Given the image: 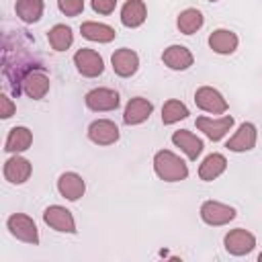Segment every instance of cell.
I'll return each instance as SVG.
<instances>
[{"label": "cell", "instance_id": "obj_32", "mask_svg": "<svg viewBox=\"0 0 262 262\" xmlns=\"http://www.w3.org/2000/svg\"><path fill=\"white\" fill-rule=\"evenodd\" d=\"M209 2H217V0H209Z\"/></svg>", "mask_w": 262, "mask_h": 262}, {"label": "cell", "instance_id": "obj_4", "mask_svg": "<svg viewBox=\"0 0 262 262\" xmlns=\"http://www.w3.org/2000/svg\"><path fill=\"white\" fill-rule=\"evenodd\" d=\"M194 125L211 141H221L229 133V129L233 127V117L231 115H223V117H196Z\"/></svg>", "mask_w": 262, "mask_h": 262}, {"label": "cell", "instance_id": "obj_26", "mask_svg": "<svg viewBox=\"0 0 262 262\" xmlns=\"http://www.w3.org/2000/svg\"><path fill=\"white\" fill-rule=\"evenodd\" d=\"M47 41H49L53 51H66L74 43V33H72V29L68 25H55V27L49 29Z\"/></svg>", "mask_w": 262, "mask_h": 262}, {"label": "cell", "instance_id": "obj_20", "mask_svg": "<svg viewBox=\"0 0 262 262\" xmlns=\"http://www.w3.org/2000/svg\"><path fill=\"white\" fill-rule=\"evenodd\" d=\"M147 18V6L143 0H127L121 8V23L127 29H137Z\"/></svg>", "mask_w": 262, "mask_h": 262}, {"label": "cell", "instance_id": "obj_18", "mask_svg": "<svg viewBox=\"0 0 262 262\" xmlns=\"http://www.w3.org/2000/svg\"><path fill=\"white\" fill-rule=\"evenodd\" d=\"M172 143L176 145V147H180V151H184V156L188 158V160H196L199 156H201V151H203V139L201 137H196L192 131H188V129H178V131H174V135H172Z\"/></svg>", "mask_w": 262, "mask_h": 262}, {"label": "cell", "instance_id": "obj_6", "mask_svg": "<svg viewBox=\"0 0 262 262\" xmlns=\"http://www.w3.org/2000/svg\"><path fill=\"white\" fill-rule=\"evenodd\" d=\"M194 102L201 111L211 113V115H223L227 111V100L223 98V94L213 88V86H201L194 92Z\"/></svg>", "mask_w": 262, "mask_h": 262}, {"label": "cell", "instance_id": "obj_8", "mask_svg": "<svg viewBox=\"0 0 262 262\" xmlns=\"http://www.w3.org/2000/svg\"><path fill=\"white\" fill-rule=\"evenodd\" d=\"M84 102L94 113H106V111H115L121 100H119V92L113 88H92L90 92H86Z\"/></svg>", "mask_w": 262, "mask_h": 262}, {"label": "cell", "instance_id": "obj_10", "mask_svg": "<svg viewBox=\"0 0 262 262\" xmlns=\"http://www.w3.org/2000/svg\"><path fill=\"white\" fill-rule=\"evenodd\" d=\"M119 127L111 119H96L88 125V139L96 145H113L119 141Z\"/></svg>", "mask_w": 262, "mask_h": 262}, {"label": "cell", "instance_id": "obj_19", "mask_svg": "<svg viewBox=\"0 0 262 262\" xmlns=\"http://www.w3.org/2000/svg\"><path fill=\"white\" fill-rule=\"evenodd\" d=\"M237 43H239L237 35L229 29H215L209 35V47L219 55H231L237 49Z\"/></svg>", "mask_w": 262, "mask_h": 262}, {"label": "cell", "instance_id": "obj_22", "mask_svg": "<svg viewBox=\"0 0 262 262\" xmlns=\"http://www.w3.org/2000/svg\"><path fill=\"white\" fill-rule=\"evenodd\" d=\"M80 33L84 39L94 41V43H111L117 37V31L104 23H96V20H86L80 27Z\"/></svg>", "mask_w": 262, "mask_h": 262}, {"label": "cell", "instance_id": "obj_29", "mask_svg": "<svg viewBox=\"0 0 262 262\" xmlns=\"http://www.w3.org/2000/svg\"><path fill=\"white\" fill-rule=\"evenodd\" d=\"M92 10L98 14H111L117 8V0H90Z\"/></svg>", "mask_w": 262, "mask_h": 262}, {"label": "cell", "instance_id": "obj_5", "mask_svg": "<svg viewBox=\"0 0 262 262\" xmlns=\"http://www.w3.org/2000/svg\"><path fill=\"white\" fill-rule=\"evenodd\" d=\"M201 219L213 227L227 225L229 221L235 219V209L225 203H219V201H205L201 205Z\"/></svg>", "mask_w": 262, "mask_h": 262}, {"label": "cell", "instance_id": "obj_14", "mask_svg": "<svg viewBox=\"0 0 262 262\" xmlns=\"http://www.w3.org/2000/svg\"><path fill=\"white\" fill-rule=\"evenodd\" d=\"M111 66L117 76L131 78L139 68V55L129 47H121L111 55Z\"/></svg>", "mask_w": 262, "mask_h": 262}, {"label": "cell", "instance_id": "obj_7", "mask_svg": "<svg viewBox=\"0 0 262 262\" xmlns=\"http://www.w3.org/2000/svg\"><path fill=\"white\" fill-rule=\"evenodd\" d=\"M43 221L55 229V231H61V233H76V221H74V215L70 209L61 207V205H49L45 211H43Z\"/></svg>", "mask_w": 262, "mask_h": 262}, {"label": "cell", "instance_id": "obj_17", "mask_svg": "<svg viewBox=\"0 0 262 262\" xmlns=\"http://www.w3.org/2000/svg\"><path fill=\"white\" fill-rule=\"evenodd\" d=\"M57 190L63 199L68 201H78L80 196H84L86 192V182L80 174L76 172H63L59 178H57Z\"/></svg>", "mask_w": 262, "mask_h": 262}, {"label": "cell", "instance_id": "obj_24", "mask_svg": "<svg viewBox=\"0 0 262 262\" xmlns=\"http://www.w3.org/2000/svg\"><path fill=\"white\" fill-rule=\"evenodd\" d=\"M14 10H16V16L23 23L33 25V23L41 20L43 10H45V2L43 0H16Z\"/></svg>", "mask_w": 262, "mask_h": 262}, {"label": "cell", "instance_id": "obj_31", "mask_svg": "<svg viewBox=\"0 0 262 262\" xmlns=\"http://www.w3.org/2000/svg\"><path fill=\"white\" fill-rule=\"evenodd\" d=\"M258 260H260V262H262V252H260V254H258Z\"/></svg>", "mask_w": 262, "mask_h": 262}, {"label": "cell", "instance_id": "obj_1", "mask_svg": "<svg viewBox=\"0 0 262 262\" xmlns=\"http://www.w3.org/2000/svg\"><path fill=\"white\" fill-rule=\"evenodd\" d=\"M154 172L164 182H180L188 176L186 162L170 149H160L154 156Z\"/></svg>", "mask_w": 262, "mask_h": 262}, {"label": "cell", "instance_id": "obj_11", "mask_svg": "<svg viewBox=\"0 0 262 262\" xmlns=\"http://www.w3.org/2000/svg\"><path fill=\"white\" fill-rule=\"evenodd\" d=\"M49 86H51L49 76H47L43 70H29V72L25 74V78H23V84H20L23 92H25L29 98H33V100L45 98V94L49 92Z\"/></svg>", "mask_w": 262, "mask_h": 262}, {"label": "cell", "instance_id": "obj_16", "mask_svg": "<svg viewBox=\"0 0 262 262\" xmlns=\"http://www.w3.org/2000/svg\"><path fill=\"white\" fill-rule=\"evenodd\" d=\"M162 61H164V66H168L174 72H184V70H188L192 66L194 57H192L188 47H184V45H170V47L164 49Z\"/></svg>", "mask_w": 262, "mask_h": 262}, {"label": "cell", "instance_id": "obj_23", "mask_svg": "<svg viewBox=\"0 0 262 262\" xmlns=\"http://www.w3.org/2000/svg\"><path fill=\"white\" fill-rule=\"evenodd\" d=\"M227 168V160L223 154H209L201 166H199V178L205 182H211L215 178H219Z\"/></svg>", "mask_w": 262, "mask_h": 262}, {"label": "cell", "instance_id": "obj_13", "mask_svg": "<svg viewBox=\"0 0 262 262\" xmlns=\"http://www.w3.org/2000/svg\"><path fill=\"white\" fill-rule=\"evenodd\" d=\"M4 178L10 182V184H23L31 178V172H33V166L27 158H23L20 154H12L6 162H4Z\"/></svg>", "mask_w": 262, "mask_h": 262}, {"label": "cell", "instance_id": "obj_21", "mask_svg": "<svg viewBox=\"0 0 262 262\" xmlns=\"http://www.w3.org/2000/svg\"><path fill=\"white\" fill-rule=\"evenodd\" d=\"M31 143H33L31 129L18 125V127H12L8 131V137L4 141V151H8V154H23V151H27L31 147Z\"/></svg>", "mask_w": 262, "mask_h": 262}, {"label": "cell", "instance_id": "obj_3", "mask_svg": "<svg viewBox=\"0 0 262 262\" xmlns=\"http://www.w3.org/2000/svg\"><path fill=\"white\" fill-rule=\"evenodd\" d=\"M74 66L78 70V74H82L84 78H96L104 72V61L98 55V51L90 49V47H82L74 53Z\"/></svg>", "mask_w": 262, "mask_h": 262}, {"label": "cell", "instance_id": "obj_27", "mask_svg": "<svg viewBox=\"0 0 262 262\" xmlns=\"http://www.w3.org/2000/svg\"><path fill=\"white\" fill-rule=\"evenodd\" d=\"M188 115H190V113H188V106H186L184 102L176 100V98L166 100L164 106H162V123H164V125H174V123L186 119Z\"/></svg>", "mask_w": 262, "mask_h": 262}, {"label": "cell", "instance_id": "obj_25", "mask_svg": "<svg viewBox=\"0 0 262 262\" xmlns=\"http://www.w3.org/2000/svg\"><path fill=\"white\" fill-rule=\"evenodd\" d=\"M203 25H205V16H203V12L196 10V8H184V10L178 14V18H176V27H178V31L184 33V35L196 33Z\"/></svg>", "mask_w": 262, "mask_h": 262}, {"label": "cell", "instance_id": "obj_28", "mask_svg": "<svg viewBox=\"0 0 262 262\" xmlns=\"http://www.w3.org/2000/svg\"><path fill=\"white\" fill-rule=\"evenodd\" d=\"M57 8L66 16H78L84 10V0H57Z\"/></svg>", "mask_w": 262, "mask_h": 262}, {"label": "cell", "instance_id": "obj_2", "mask_svg": "<svg viewBox=\"0 0 262 262\" xmlns=\"http://www.w3.org/2000/svg\"><path fill=\"white\" fill-rule=\"evenodd\" d=\"M6 227H8V231L16 239H20L25 244H31V246H37L39 244V229H37L35 221L29 215H25V213L10 215L8 221H6Z\"/></svg>", "mask_w": 262, "mask_h": 262}, {"label": "cell", "instance_id": "obj_12", "mask_svg": "<svg viewBox=\"0 0 262 262\" xmlns=\"http://www.w3.org/2000/svg\"><path fill=\"white\" fill-rule=\"evenodd\" d=\"M256 139H258V129H256V125H254V123H242L239 129L227 139L225 147H227L229 151H237V154L250 151V149H254Z\"/></svg>", "mask_w": 262, "mask_h": 262}, {"label": "cell", "instance_id": "obj_30", "mask_svg": "<svg viewBox=\"0 0 262 262\" xmlns=\"http://www.w3.org/2000/svg\"><path fill=\"white\" fill-rule=\"evenodd\" d=\"M16 111V104L8 98V94H0V117L2 119H10Z\"/></svg>", "mask_w": 262, "mask_h": 262}, {"label": "cell", "instance_id": "obj_9", "mask_svg": "<svg viewBox=\"0 0 262 262\" xmlns=\"http://www.w3.org/2000/svg\"><path fill=\"white\" fill-rule=\"evenodd\" d=\"M223 244H225V250H227L231 256H246V254H250V252L256 248V237H254V233H250L248 229L237 227V229L227 231Z\"/></svg>", "mask_w": 262, "mask_h": 262}, {"label": "cell", "instance_id": "obj_15", "mask_svg": "<svg viewBox=\"0 0 262 262\" xmlns=\"http://www.w3.org/2000/svg\"><path fill=\"white\" fill-rule=\"evenodd\" d=\"M151 113H154L151 100H147L143 96H135L127 102V106L123 111V123L125 125H141L143 121L149 119Z\"/></svg>", "mask_w": 262, "mask_h": 262}]
</instances>
